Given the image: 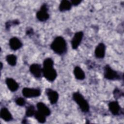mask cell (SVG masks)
Segmentation results:
<instances>
[{
  "instance_id": "18",
  "label": "cell",
  "mask_w": 124,
  "mask_h": 124,
  "mask_svg": "<svg viewBox=\"0 0 124 124\" xmlns=\"http://www.w3.org/2000/svg\"><path fill=\"white\" fill-rule=\"evenodd\" d=\"M6 61L12 66H14L17 62V57L14 54H9L6 56Z\"/></svg>"
},
{
  "instance_id": "15",
  "label": "cell",
  "mask_w": 124,
  "mask_h": 124,
  "mask_svg": "<svg viewBox=\"0 0 124 124\" xmlns=\"http://www.w3.org/2000/svg\"><path fill=\"white\" fill-rule=\"evenodd\" d=\"M37 110L43 113L46 116H48L51 114V110L43 102H38L36 104Z\"/></svg>"
},
{
  "instance_id": "6",
  "label": "cell",
  "mask_w": 124,
  "mask_h": 124,
  "mask_svg": "<svg viewBox=\"0 0 124 124\" xmlns=\"http://www.w3.org/2000/svg\"><path fill=\"white\" fill-rule=\"evenodd\" d=\"M22 95L26 98H34L39 96L41 94L40 89L25 87L22 90Z\"/></svg>"
},
{
  "instance_id": "12",
  "label": "cell",
  "mask_w": 124,
  "mask_h": 124,
  "mask_svg": "<svg viewBox=\"0 0 124 124\" xmlns=\"http://www.w3.org/2000/svg\"><path fill=\"white\" fill-rule=\"evenodd\" d=\"M9 45L12 50L16 51L22 46L23 44L17 37H13L10 39L9 41Z\"/></svg>"
},
{
  "instance_id": "3",
  "label": "cell",
  "mask_w": 124,
  "mask_h": 124,
  "mask_svg": "<svg viewBox=\"0 0 124 124\" xmlns=\"http://www.w3.org/2000/svg\"><path fill=\"white\" fill-rule=\"evenodd\" d=\"M73 100L78 105L80 110L84 113H87L90 110V106L88 101L79 92L73 93L72 94Z\"/></svg>"
},
{
  "instance_id": "26",
  "label": "cell",
  "mask_w": 124,
  "mask_h": 124,
  "mask_svg": "<svg viewBox=\"0 0 124 124\" xmlns=\"http://www.w3.org/2000/svg\"><path fill=\"white\" fill-rule=\"evenodd\" d=\"M27 123V120L26 119H23L22 121V123H23V124H26Z\"/></svg>"
},
{
  "instance_id": "2",
  "label": "cell",
  "mask_w": 124,
  "mask_h": 124,
  "mask_svg": "<svg viewBox=\"0 0 124 124\" xmlns=\"http://www.w3.org/2000/svg\"><path fill=\"white\" fill-rule=\"evenodd\" d=\"M50 48L55 53L62 55L65 54L67 51L66 42L63 37L57 36L51 44Z\"/></svg>"
},
{
  "instance_id": "21",
  "label": "cell",
  "mask_w": 124,
  "mask_h": 124,
  "mask_svg": "<svg viewBox=\"0 0 124 124\" xmlns=\"http://www.w3.org/2000/svg\"><path fill=\"white\" fill-rule=\"evenodd\" d=\"M19 23H20V22L17 19H15L12 21L11 20L8 21L5 23V28L6 30H9L12 25H18Z\"/></svg>"
},
{
  "instance_id": "9",
  "label": "cell",
  "mask_w": 124,
  "mask_h": 124,
  "mask_svg": "<svg viewBox=\"0 0 124 124\" xmlns=\"http://www.w3.org/2000/svg\"><path fill=\"white\" fill-rule=\"evenodd\" d=\"M45 93L50 103L52 105L57 103L59 99V94L57 92L52 90V89L47 88L45 90Z\"/></svg>"
},
{
  "instance_id": "24",
  "label": "cell",
  "mask_w": 124,
  "mask_h": 124,
  "mask_svg": "<svg viewBox=\"0 0 124 124\" xmlns=\"http://www.w3.org/2000/svg\"><path fill=\"white\" fill-rule=\"evenodd\" d=\"M70 1H71L72 5H73L74 6H77V5H79L81 2L82 0H72Z\"/></svg>"
},
{
  "instance_id": "22",
  "label": "cell",
  "mask_w": 124,
  "mask_h": 124,
  "mask_svg": "<svg viewBox=\"0 0 124 124\" xmlns=\"http://www.w3.org/2000/svg\"><path fill=\"white\" fill-rule=\"evenodd\" d=\"M113 94L114 98L116 99L119 98L121 96H123V95H124L123 92H122L121 90H120L117 88H116L114 89V90L113 91Z\"/></svg>"
},
{
  "instance_id": "8",
  "label": "cell",
  "mask_w": 124,
  "mask_h": 124,
  "mask_svg": "<svg viewBox=\"0 0 124 124\" xmlns=\"http://www.w3.org/2000/svg\"><path fill=\"white\" fill-rule=\"evenodd\" d=\"M83 36L84 34L82 31L76 32L74 34L71 41L72 48L73 49H76L78 47L82 40Z\"/></svg>"
},
{
  "instance_id": "1",
  "label": "cell",
  "mask_w": 124,
  "mask_h": 124,
  "mask_svg": "<svg viewBox=\"0 0 124 124\" xmlns=\"http://www.w3.org/2000/svg\"><path fill=\"white\" fill-rule=\"evenodd\" d=\"M42 72L44 78L48 81L53 82L56 79L57 73L54 68V61L51 58H47L44 60Z\"/></svg>"
},
{
  "instance_id": "19",
  "label": "cell",
  "mask_w": 124,
  "mask_h": 124,
  "mask_svg": "<svg viewBox=\"0 0 124 124\" xmlns=\"http://www.w3.org/2000/svg\"><path fill=\"white\" fill-rule=\"evenodd\" d=\"M35 112L34 106L32 105H30L26 107L25 116L27 117H31L34 115Z\"/></svg>"
},
{
  "instance_id": "7",
  "label": "cell",
  "mask_w": 124,
  "mask_h": 124,
  "mask_svg": "<svg viewBox=\"0 0 124 124\" xmlns=\"http://www.w3.org/2000/svg\"><path fill=\"white\" fill-rule=\"evenodd\" d=\"M108 108L111 113L114 116H118L123 114V110L120 106L117 101H110L108 104Z\"/></svg>"
},
{
  "instance_id": "25",
  "label": "cell",
  "mask_w": 124,
  "mask_h": 124,
  "mask_svg": "<svg viewBox=\"0 0 124 124\" xmlns=\"http://www.w3.org/2000/svg\"><path fill=\"white\" fill-rule=\"evenodd\" d=\"M26 34L27 35H32L33 33V30L32 28H29L27 29V30L26 31Z\"/></svg>"
},
{
  "instance_id": "23",
  "label": "cell",
  "mask_w": 124,
  "mask_h": 124,
  "mask_svg": "<svg viewBox=\"0 0 124 124\" xmlns=\"http://www.w3.org/2000/svg\"><path fill=\"white\" fill-rule=\"evenodd\" d=\"M15 102L17 105L20 107L24 106L26 103L24 98L21 97H19L16 98V99L15 100Z\"/></svg>"
},
{
  "instance_id": "16",
  "label": "cell",
  "mask_w": 124,
  "mask_h": 124,
  "mask_svg": "<svg viewBox=\"0 0 124 124\" xmlns=\"http://www.w3.org/2000/svg\"><path fill=\"white\" fill-rule=\"evenodd\" d=\"M74 75L75 78L78 80H82L85 79V74L83 70L78 66H76L74 69Z\"/></svg>"
},
{
  "instance_id": "17",
  "label": "cell",
  "mask_w": 124,
  "mask_h": 124,
  "mask_svg": "<svg viewBox=\"0 0 124 124\" xmlns=\"http://www.w3.org/2000/svg\"><path fill=\"white\" fill-rule=\"evenodd\" d=\"M71 1L67 0H63L61 1L59 6V10L61 12H64L70 10L72 8Z\"/></svg>"
},
{
  "instance_id": "10",
  "label": "cell",
  "mask_w": 124,
  "mask_h": 124,
  "mask_svg": "<svg viewBox=\"0 0 124 124\" xmlns=\"http://www.w3.org/2000/svg\"><path fill=\"white\" fill-rule=\"evenodd\" d=\"M30 73L37 78H41L42 76V68L40 64L38 63H32L31 64L29 68Z\"/></svg>"
},
{
  "instance_id": "4",
  "label": "cell",
  "mask_w": 124,
  "mask_h": 124,
  "mask_svg": "<svg viewBox=\"0 0 124 124\" xmlns=\"http://www.w3.org/2000/svg\"><path fill=\"white\" fill-rule=\"evenodd\" d=\"M104 78L110 80H120L121 78L120 74L116 71L113 70L108 64L104 67Z\"/></svg>"
},
{
  "instance_id": "27",
  "label": "cell",
  "mask_w": 124,
  "mask_h": 124,
  "mask_svg": "<svg viewBox=\"0 0 124 124\" xmlns=\"http://www.w3.org/2000/svg\"><path fill=\"white\" fill-rule=\"evenodd\" d=\"M2 67H3V64L1 62H0V70H1L2 69Z\"/></svg>"
},
{
  "instance_id": "20",
  "label": "cell",
  "mask_w": 124,
  "mask_h": 124,
  "mask_svg": "<svg viewBox=\"0 0 124 124\" xmlns=\"http://www.w3.org/2000/svg\"><path fill=\"white\" fill-rule=\"evenodd\" d=\"M36 120L40 123L43 124L45 123L46 121V117L43 113L39 112L38 110L36 111L35 114L34 115Z\"/></svg>"
},
{
  "instance_id": "13",
  "label": "cell",
  "mask_w": 124,
  "mask_h": 124,
  "mask_svg": "<svg viewBox=\"0 0 124 124\" xmlns=\"http://www.w3.org/2000/svg\"><path fill=\"white\" fill-rule=\"evenodd\" d=\"M5 83L9 90L12 92L16 91L19 88L18 84L12 78H7L5 79Z\"/></svg>"
},
{
  "instance_id": "11",
  "label": "cell",
  "mask_w": 124,
  "mask_h": 124,
  "mask_svg": "<svg viewBox=\"0 0 124 124\" xmlns=\"http://www.w3.org/2000/svg\"><path fill=\"white\" fill-rule=\"evenodd\" d=\"M106 53V46L103 43H100L96 46L94 50L95 57L97 59H103Z\"/></svg>"
},
{
  "instance_id": "14",
  "label": "cell",
  "mask_w": 124,
  "mask_h": 124,
  "mask_svg": "<svg viewBox=\"0 0 124 124\" xmlns=\"http://www.w3.org/2000/svg\"><path fill=\"white\" fill-rule=\"evenodd\" d=\"M0 118L5 122H10L13 120V117L8 109L6 107H3L0 111Z\"/></svg>"
},
{
  "instance_id": "5",
  "label": "cell",
  "mask_w": 124,
  "mask_h": 124,
  "mask_svg": "<svg viewBox=\"0 0 124 124\" xmlns=\"http://www.w3.org/2000/svg\"><path fill=\"white\" fill-rule=\"evenodd\" d=\"M48 7L46 3H44L42 5L40 9L37 11L36 14L37 19L41 21L44 22L46 21L49 18V15L48 13Z\"/></svg>"
}]
</instances>
